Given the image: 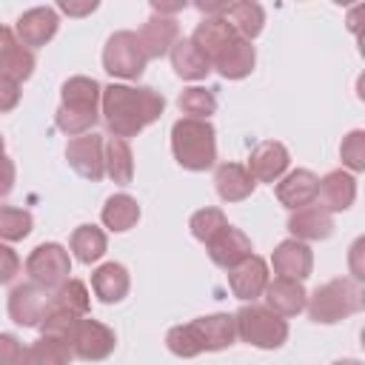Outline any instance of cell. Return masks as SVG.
Returning a JSON list of instances; mask_svg holds the SVG:
<instances>
[{
    "mask_svg": "<svg viewBox=\"0 0 365 365\" xmlns=\"http://www.w3.org/2000/svg\"><path fill=\"white\" fill-rule=\"evenodd\" d=\"M177 106L191 120H208L217 111V97H214L211 88L191 86V88H182V94L177 97Z\"/></svg>",
    "mask_w": 365,
    "mask_h": 365,
    "instance_id": "836d02e7",
    "label": "cell"
},
{
    "mask_svg": "<svg viewBox=\"0 0 365 365\" xmlns=\"http://www.w3.org/2000/svg\"><path fill=\"white\" fill-rule=\"evenodd\" d=\"M51 302L66 308V311H71V314H77V317H86L88 314V288H86V282L68 277L60 288L51 291Z\"/></svg>",
    "mask_w": 365,
    "mask_h": 365,
    "instance_id": "8d00e7d4",
    "label": "cell"
},
{
    "mask_svg": "<svg viewBox=\"0 0 365 365\" xmlns=\"http://www.w3.org/2000/svg\"><path fill=\"white\" fill-rule=\"evenodd\" d=\"M48 302H51V291L40 288L34 282L14 285L9 294V317H11V322H17L23 328H37Z\"/></svg>",
    "mask_w": 365,
    "mask_h": 365,
    "instance_id": "8fae6325",
    "label": "cell"
},
{
    "mask_svg": "<svg viewBox=\"0 0 365 365\" xmlns=\"http://www.w3.org/2000/svg\"><path fill=\"white\" fill-rule=\"evenodd\" d=\"M317 191H319V177L314 171H308V168L288 171V174H282L277 180V200L291 211L314 205L317 202Z\"/></svg>",
    "mask_w": 365,
    "mask_h": 365,
    "instance_id": "9a60e30c",
    "label": "cell"
},
{
    "mask_svg": "<svg viewBox=\"0 0 365 365\" xmlns=\"http://www.w3.org/2000/svg\"><path fill=\"white\" fill-rule=\"evenodd\" d=\"M265 308L268 311H274L277 317H297L302 308H305V302H308V294H305V288H302V282H297V279H282V277H277V279H268V285H265Z\"/></svg>",
    "mask_w": 365,
    "mask_h": 365,
    "instance_id": "7402d4cb",
    "label": "cell"
},
{
    "mask_svg": "<svg viewBox=\"0 0 365 365\" xmlns=\"http://www.w3.org/2000/svg\"><path fill=\"white\" fill-rule=\"evenodd\" d=\"M100 97H103V86L94 77L86 74L68 77L60 88V106L54 114L57 128L68 137L88 134L100 120Z\"/></svg>",
    "mask_w": 365,
    "mask_h": 365,
    "instance_id": "3957f363",
    "label": "cell"
},
{
    "mask_svg": "<svg viewBox=\"0 0 365 365\" xmlns=\"http://www.w3.org/2000/svg\"><path fill=\"white\" fill-rule=\"evenodd\" d=\"M317 200L319 205L334 214V211H348L356 200V180L354 174L336 168V171H328L322 180H319V191H317Z\"/></svg>",
    "mask_w": 365,
    "mask_h": 365,
    "instance_id": "44dd1931",
    "label": "cell"
},
{
    "mask_svg": "<svg viewBox=\"0 0 365 365\" xmlns=\"http://www.w3.org/2000/svg\"><path fill=\"white\" fill-rule=\"evenodd\" d=\"M174 160L188 171H205L217 163V131L208 120L182 117L171 125Z\"/></svg>",
    "mask_w": 365,
    "mask_h": 365,
    "instance_id": "277c9868",
    "label": "cell"
},
{
    "mask_svg": "<svg viewBox=\"0 0 365 365\" xmlns=\"http://www.w3.org/2000/svg\"><path fill=\"white\" fill-rule=\"evenodd\" d=\"M234 325H237V336L242 342L262 348V351H274L288 339V322L282 317H277L274 311H268L265 305L245 302L234 314Z\"/></svg>",
    "mask_w": 365,
    "mask_h": 365,
    "instance_id": "8992f818",
    "label": "cell"
},
{
    "mask_svg": "<svg viewBox=\"0 0 365 365\" xmlns=\"http://www.w3.org/2000/svg\"><path fill=\"white\" fill-rule=\"evenodd\" d=\"M17 103H20V83L0 74V114L17 108Z\"/></svg>",
    "mask_w": 365,
    "mask_h": 365,
    "instance_id": "60d3db41",
    "label": "cell"
},
{
    "mask_svg": "<svg viewBox=\"0 0 365 365\" xmlns=\"http://www.w3.org/2000/svg\"><path fill=\"white\" fill-rule=\"evenodd\" d=\"M103 225L111 231H128L140 220V205L131 194H111L103 205Z\"/></svg>",
    "mask_w": 365,
    "mask_h": 365,
    "instance_id": "4dcf8cb0",
    "label": "cell"
},
{
    "mask_svg": "<svg viewBox=\"0 0 365 365\" xmlns=\"http://www.w3.org/2000/svg\"><path fill=\"white\" fill-rule=\"evenodd\" d=\"M288 231L299 242H314V240H328L334 234V217L322 205H305L288 217Z\"/></svg>",
    "mask_w": 365,
    "mask_h": 365,
    "instance_id": "603a6c76",
    "label": "cell"
},
{
    "mask_svg": "<svg viewBox=\"0 0 365 365\" xmlns=\"http://www.w3.org/2000/svg\"><path fill=\"white\" fill-rule=\"evenodd\" d=\"M114 348H117V336L108 325H103L100 319H88V317H83L77 322V331L71 336V354L77 359L100 362V359L111 356Z\"/></svg>",
    "mask_w": 365,
    "mask_h": 365,
    "instance_id": "9c48e42d",
    "label": "cell"
},
{
    "mask_svg": "<svg viewBox=\"0 0 365 365\" xmlns=\"http://www.w3.org/2000/svg\"><path fill=\"white\" fill-rule=\"evenodd\" d=\"M237 37H240V34L228 26L225 17H202L188 40L200 48V54H202L208 63H214V60H217V57H220Z\"/></svg>",
    "mask_w": 365,
    "mask_h": 365,
    "instance_id": "ac0fdd59",
    "label": "cell"
},
{
    "mask_svg": "<svg viewBox=\"0 0 365 365\" xmlns=\"http://www.w3.org/2000/svg\"><path fill=\"white\" fill-rule=\"evenodd\" d=\"M80 319L83 317H77V314H71V311L48 302V308H46V314H43V319H40L37 328H40V336H51V339H60V342H68L71 345V336H74Z\"/></svg>",
    "mask_w": 365,
    "mask_h": 365,
    "instance_id": "d6a6232c",
    "label": "cell"
},
{
    "mask_svg": "<svg viewBox=\"0 0 365 365\" xmlns=\"http://www.w3.org/2000/svg\"><path fill=\"white\" fill-rule=\"evenodd\" d=\"M339 157H342V165H348L354 174H359L365 168V131L362 128H354L342 145H339Z\"/></svg>",
    "mask_w": 365,
    "mask_h": 365,
    "instance_id": "74e56055",
    "label": "cell"
},
{
    "mask_svg": "<svg viewBox=\"0 0 365 365\" xmlns=\"http://www.w3.org/2000/svg\"><path fill=\"white\" fill-rule=\"evenodd\" d=\"M71 345L51 339V336H40L37 342H31L29 348H23V356L17 365H68L71 362Z\"/></svg>",
    "mask_w": 365,
    "mask_h": 365,
    "instance_id": "f546056e",
    "label": "cell"
},
{
    "mask_svg": "<svg viewBox=\"0 0 365 365\" xmlns=\"http://www.w3.org/2000/svg\"><path fill=\"white\" fill-rule=\"evenodd\" d=\"M163 111H165V97L148 86L111 83L103 88L100 97V114L106 120V128L111 137L120 140L137 137L145 125L160 120Z\"/></svg>",
    "mask_w": 365,
    "mask_h": 365,
    "instance_id": "6da1fadb",
    "label": "cell"
},
{
    "mask_svg": "<svg viewBox=\"0 0 365 365\" xmlns=\"http://www.w3.org/2000/svg\"><path fill=\"white\" fill-rule=\"evenodd\" d=\"M225 225H228V217H225L220 208H211V205H205V208L194 211V214H191V220H188V228H191L194 240H200L202 245H205V242H211V240H214Z\"/></svg>",
    "mask_w": 365,
    "mask_h": 365,
    "instance_id": "d590c367",
    "label": "cell"
},
{
    "mask_svg": "<svg viewBox=\"0 0 365 365\" xmlns=\"http://www.w3.org/2000/svg\"><path fill=\"white\" fill-rule=\"evenodd\" d=\"M0 154H6V140L0 137Z\"/></svg>",
    "mask_w": 365,
    "mask_h": 365,
    "instance_id": "f6af8a7d",
    "label": "cell"
},
{
    "mask_svg": "<svg viewBox=\"0 0 365 365\" xmlns=\"http://www.w3.org/2000/svg\"><path fill=\"white\" fill-rule=\"evenodd\" d=\"M237 339V325H234V314H208V317H197L194 322L185 325H174L165 334V345L174 356L180 359H191L202 351H222L228 345H234Z\"/></svg>",
    "mask_w": 365,
    "mask_h": 365,
    "instance_id": "7a4b0ae2",
    "label": "cell"
},
{
    "mask_svg": "<svg viewBox=\"0 0 365 365\" xmlns=\"http://www.w3.org/2000/svg\"><path fill=\"white\" fill-rule=\"evenodd\" d=\"M103 145H106V140H103L100 134H94V131L80 134V137H71L68 145H66V160H68V165H71L80 177L97 182V180H103V174H106Z\"/></svg>",
    "mask_w": 365,
    "mask_h": 365,
    "instance_id": "30bf717a",
    "label": "cell"
},
{
    "mask_svg": "<svg viewBox=\"0 0 365 365\" xmlns=\"http://www.w3.org/2000/svg\"><path fill=\"white\" fill-rule=\"evenodd\" d=\"M271 265H274V274H277V277L302 282L305 277H311L314 254H311L308 242H299V240L291 237V240H282V242L274 248Z\"/></svg>",
    "mask_w": 365,
    "mask_h": 365,
    "instance_id": "5bb4252c",
    "label": "cell"
},
{
    "mask_svg": "<svg viewBox=\"0 0 365 365\" xmlns=\"http://www.w3.org/2000/svg\"><path fill=\"white\" fill-rule=\"evenodd\" d=\"M0 74L23 83L34 74V51L26 48L9 26H0Z\"/></svg>",
    "mask_w": 365,
    "mask_h": 365,
    "instance_id": "2e32d148",
    "label": "cell"
},
{
    "mask_svg": "<svg viewBox=\"0 0 365 365\" xmlns=\"http://www.w3.org/2000/svg\"><path fill=\"white\" fill-rule=\"evenodd\" d=\"M145 51L137 31H114L103 48V68L120 80H137L145 71Z\"/></svg>",
    "mask_w": 365,
    "mask_h": 365,
    "instance_id": "52a82bcc",
    "label": "cell"
},
{
    "mask_svg": "<svg viewBox=\"0 0 365 365\" xmlns=\"http://www.w3.org/2000/svg\"><path fill=\"white\" fill-rule=\"evenodd\" d=\"M205 251H208V257H211L214 265H220V268L228 271L237 262H242L245 257H251V240L240 228H234L228 222L211 242H205Z\"/></svg>",
    "mask_w": 365,
    "mask_h": 365,
    "instance_id": "ffe728a7",
    "label": "cell"
},
{
    "mask_svg": "<svg viewBox=\"0 0 365 365\" xmlns=\"http://www.w3.org/2000/svg\"><path fill=\"white\" fill-rule=\"evenodd\" d=\"M26 274H29V282H34L46 291L60 288L71 274L68 251L60 242H40L26 259Z\"/></svg>",
    "mask_w": 365,
    "mask_h": 365,
    "instance_id": "ba28073f",
    "label": "cell"
},
{
    "mask_svg": "<svg viewBox=\"0 0 365 365\" xmlns=\"http://www.w3.org/2000/svg\"><path fill=\"white\" fill-rule=\"evenodd\" d=\"M57 9H60V11H66V14L83 17V14H91V11L97 9V0H86V3H71V0H63Z\"/></svg>",
    "mask_w": 365,
    "mask_h": 365,
    "instance_id": "7bdbcfd3",
    "label": "cell"
},
{
    "mask_svg": "<svg viewBox=\"0 0 365 365\" xmlns=\"http://www.w3.org/2000/svg\"><path fill=\"white\" fill-rule=\"evenodd\" d=\"M20 274V257L14 248H9L6 242H0V285L11 282Z\"/></svg>",
    "mask_w": 365,
    "mask_h": 365,
    "instance_id": "f35d334b",
    "label": "cell"
},
{
    "mask_svg": "<svg viewBox=\"0 0 365 365\" xmlns=\"http://www.w3.org/2000/svg\"><path fill=\"white\" fill-rule=\"evenodd\" d=\"M288 163H291V157H288V148H285L282 143H277V140H262V143L254 145V151H251L245 168H248L251 177L259 180V182H277V180L288 171Z\"/></svg>",
    "mask_w": 365,
    "mask_h": 365,
    "instance_id": "e0dca14e",
    "label": "cell"
},
{
    "mask_svg": "<svg viewBox=\"0 0 365 365\" xmlns=\"http://www.w3.org/2000/svg\"><path fill=\"white\" fill-rule=\"evenodd\" d=\"M168 54H171V68H174L177 77H182V80H202V77H208V71H211V63L200 54V48H197L188 37L177 40Z\"/></svg>",
    "mask_w": 365,
    "mask_h": 365,
    "instance_id": "83f0119b",
    "label": "cell"
},
{
    "mask_svg": "<svg viewBox=\"0 0 365 365\" xmlns=\"http://www.w3.org/2000/svg\"><path fill=\"white\" fill-rule=\"evenodd\" d=\"M265 285H268V265L257 254H251L242 262H237L234 268H228V288L242 302H254L257 297H262Z\"/></svg>",
    "mask_w": 365,
    "mask_h": 365,
    "instance_id": "4fadbf2b",
    "label": "cell"
},
{
    "mask_svg": "<svg viewBox=\"0 0 365 365\" xmlns=\"http://www.w3.org/2000/svg\"><path fill=\"white\" fill-rule=\"evenodd\" d=\"M23 356V342L14 334H0V365H17Z\"/></svg>",
    "mask_w": 365,
    "mask_h": 365,
    "instance_id": "ab89813d",
    "label": "cell"
},
{
    "mask_svg": "<svg viewBox=\"0 0 365 365\" xmlns=\"http://www.w3.org/2000/svg\"><path fill=\"white\" fill-rule=\"evenodd\" d=\"M228 26L242 37V40H254L262 26H265V9L257 3V0H240V3H228L225 6V14Z\"/></svg>",
    "mask_w": 365,
    "mask_h": 365,
    "instance_id": "4316f807",
    "label": "cell"
},
{
    "mask_svg": "<svg viewBox=\"0 0 365 365\" xmlns=\"http://www.w3.org/2000/svg\"><path fill=\"white\" fill-rule=\"evenodd\" d=\"M68 245H71V251H74V257H77L80 262L91 265V262H97V259L106 254V245H108V242H106L103 228L86 222V225H77V228L71 231Z\"/></svg>",
    "mask_w": 365,
    "mask_h": 365,
    "instance_id": "1f68e13d",
    "label": "cell"
},
{
    "mask_svg": "<svg viewBox=\"0 0 365 365\" xmlns=\"http://www.w3.org/2000/svg\"><path fill=\"white\" fill-rule=\"evenodd\" d=\"M34 228V217L26 208H14V205H3L0 208V240L3 242H17L26 240Z\"/></svg>",
    "mask_w": 365,
    "mask_h": 365,
    "instance_id": "e575fe53",
    "label": "cell"
},
{
    "mask_svg": "<svg viewBox=\"0 0 365 365\" xmlns=\"http://www.w3.org/2000/svg\"><path fill=\"white\" fill-rule=\"evenodd\" d=\"M14 180H17V168H14V163H11L6 154H0V197H9V194H11Z\"/></svg>",
    "mask_w": 365,
    "mask_h": 365,
    "instance_id": "b9f144b4",
    "label": "cell"
},
{
    "mask_svg": "<svg viewBox=\"0 0 365 365\" xmlns=\"http://www.w3.org/2000/svg\"><path fill=\"white\" fill-rule=\"evenodd\" d=\"M103 160H106V174L117 182V185H128L134 177V154L128 140L120 137H108L103 145Z\"/></svg>",
    "mask_w": 365,
    "mask_h": 365,
    "instance_id": "f1b7e54d",
    "label": "cell"
},
{
    "mask_svg": "<svg viewBox=\"0 0 365 365\" xmlns=\"http://www.w3.org/2000/svg\"><path fill=\"white\" fill-rule=\"evenodd\" d=\"M254 185H257V180L240 163H222L214 171V188L222 202H242L245 197L254 194Z\"/></svg>",
    "mask_w": 365,
    "mask_h": 365,
    "instance_id": "cb8c5ba5",
    "label": "cell"
},
{
    "mask_svg": "<svg viewBox=\"0 0 365 365\" xmlns=\"http://www.w3.org/2000/svg\"><path fill=\"white\" fill-rule=\"evenodd\" d=\"M254 63H257L254 46H251L248 40L237 37V40L211 63V68H217L220 77H225V80H242V77H248V74L254 71Z\"/></svg>",
    "mask_w": 365,
    "mask_h": 365,
    "instance_id": "484cf974",
    "label": "cell"
},
{
    "mask_svg": "<svg viewBox=\"0 0 365 365\" xmlns=\"http://www.w3.org/2000/svg\"><path fill=\"white\" fill-rule=\"evenodd\" d=\"M177 34H180V29H177V20H174V17L151 14V17L143 23V29L137 31L140 46H143V51H145V60H157V57L168 54L171 46L180 40Z\"/></svg>",
    "mask_w": 365,
    "mask_h": 365,
    "instance_id": "d6986e66",
    "label": "cell"
},
{
    "mask_svg": "<svg viewBox=\"0 0 365 365\" xmlns=\"http://www.w3.org/2000/svg\"><path fill=\"white\" fill-rule=\"evenodd\" d=\"M305 308L314 322H322V325L342 322L356 311H362V288L356 285V279H348V277L328 279L308 297Z\"/></svg>",
    "mask_w": 365,
    "mask_h": 365,
    "instance_id": "5b68a950",
    "label": "cell"
},
{
    "mask_svg": "<svg viewBox=\"0 0 365 365\" xmlns=\"http://www.w3.org/2000/svg\"><path fill=\"white\" fill-rule=\"evenodd\" d=\"M334 365H359L356 359H339V362H334Z\"/></svg>",
    "mask_w": 365,
    "mask_h": 365,
    "instance_id": "ee69618b",
    "label": "cell"
},
{
    "mask_svg": "<svg viewBox=\"0 0 365 365\" xmlns=\"http://www.w3.org/2000/svg\"><path fill=\"white\" fill-rule=\"evenodd\" d=\"M57 26H60V17L51 6H34L17 17L14 34L26 48H40L57 34Z\"/></svg>",
    "mask_w": 365,
    "mask_h": 365,
    "instance_id": "7c38bea8",
    "label": "cell"
},
{
    "mask_svg": "<svg viewBox=\"0 0 365 365\" xmlns=\"http://www.w3.org/2000/svg\"><path fill=\"white\" fill-rule=\"evenodd\" d=\"M91 288H94V294H97L100 302L114 305V302H120V299L128 297L131 277H128L125 265H120V262H106V265H100V268L91 274Z\"/></svg>",
    "mask_w": 365,
    "mask_h": 365,
    "instance_id": "d4e9b609",
    "label": "cell"
}]
</instances>
